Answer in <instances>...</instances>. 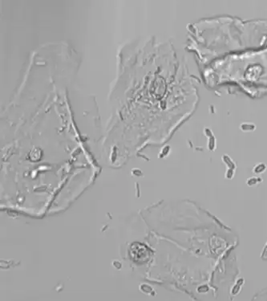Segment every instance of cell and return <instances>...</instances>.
Wrapping results in <instances>:
<instances>
[{
  "mask_svg": "<svg viewBox=\"0 0 267 301\" xmlns=\"http://www.w3.org/2000/svg\"><path fill=\"white\" fill-rule=\"evenodd\" d=\"M135 246L138 249L139 252L134 248H132L131 252L132 253V258L134 260H136L137 261H145V258H148V256H149L148 255V251H145V246L140 245L139 243L138 244H136Z\"/></svg>",
  "mask_w": 267,
  "mask_h": 301,
  "instance_id": "obj_1",
  "label": "cell"
},
{
  "mask_svg": "<svg viewBox=\"0 0 267 301\" xmlns=\"http://www.w3.org/2000/svg\"><path fill=\"white\" fill-rule=\"evenodd\" d=\"M262 182H263V179L261 177H249L247 179L246 183L248 186L253 187L257 186V185L261 183Z\"/></svg>",
  "mask_w": 267,
  "mask_h": 301,
  "instance_id": "obj_2",
  "label": "cell"
},
{
  "mask_svg": "<svg viewBox=\"0 0 267 301\" xmlns=\"http://www.w3.org/2000/svg\"><path fill=\"white\" fill-rule=\"evenodd\" d=\"M244 284V280L243 279H238L237 281V284L233 287L231 289V294L233 295H237L242 290V286Z\"/></svg>",
  "mask_w": 267,
  "mask_h": 301,
  "instance_id": "obj_3",
  "label": "cell"
},
{
  "mask_svg": "<svg viewBox=\"0 0 267 301\" xmlns=\"http://www.w3.org/2000/svg\"><path fill=\"white\" fill-rule=\"evenodd\" d=\"M267 170V166L264 163H258L253 167L252 172L255 174H261Z\"/></svg>",
  "mask_w": 267,
  "mask_h": 301,
  "instance_id": "obj_4",
  "label": "cell"
}]
</instances>
